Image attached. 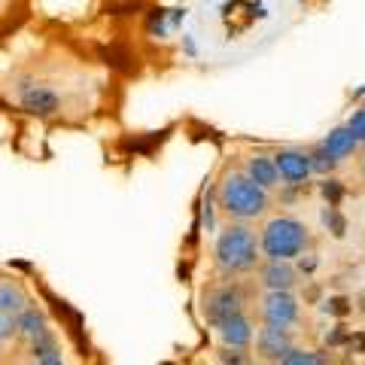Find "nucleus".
Wrapping results in <instances>:
<instances>
[{
    "mask_svg": "<svg viewBox=\"0 0 365 365\" xmlns=\"http://www.w3.org/2000/svg\"><path fill=\"white\" fill-rule=\"evenodd\" d=\"M262 265L259 232L247 222H228L213 241V268L222 277H244Z\"/></svg>",
    "mask_w": 365,
    "mask_h": 365,
    "instance_id": "f257e3e1",
    "label": "nucleus"
},
{
    "mask_svg": "<svg viewBox=\"0 0 365 365\" xmlns=\"http://www.w3.org/2000/svg\"><path fill=\"white\" fill-rule=\"evenodd\" d=\"M216 204L228 216V222H256L271 207V192L256 186L244 170H225L216 186Z\"/></svg>",
    "mask_w": 365,
    "mask_h": 365,
    "instance_id": "f03ea898",
    "label": "nucleus"
},
{
    "mask_svg": "<svg viewBox=\"0 0 365 365\" xmlns=\"http://www.w3.org/2000/svg\"><path fill=\"white\" fill-rule=\"evenodd\" d=\"M259 250L262 262H295L311 250V232L289 213L268 216L259 228Z\"/></svg>",
    "mask_w": 365,
    "mask_h": 365,
    "instance_id": "7ed1b4c3",
    "label": "nucleus"
},
{
    "mask_svg": "<svg viewBox=\"0 0 365 365\" xmlns=\"http://www.w3.org/2000/svg\"><path fill=\"white\" fill-rule=\"evenodd\" d=\"M253 350L262 362L277 365L287 353L295 350V332L289 326H271V323H259L256 326V338H253Z\"/></svg>",
    "mask_w": 365,
    "mask_h": 365,
    "instance_id": "20e7f679",
    "label": "nucleus"
},
{
    "mask_svg": "<svg viewBox=\"0 0 365 365\" xmlns=\"http://www.w3.org/2000/svg\"><path fill=\"white\" fill-rule=\"evenodd\" d=\"M256 311H259V323L292 329L302 317V302L295 292H262Z\"/></svg>",
    "mask_w": 365,
    "mask_h": 365,
    "instance_id": "39448f33",
    "label": "nucleus"
},
{
    "mask_svg": "<svg viewBox=\"0 0 365 365\" xmlns=\"http://www.w3.org/2000/svg\"><path fill=\"white\" fill-rule=\"evenodd\" d=\"M16 101L21 110L34 113V116H52L61 110V95L46 83H34V79H21L16 86Z\"/></svg>",
    "mask_w": 365,
    "mask_h": 365,
    "instance_id": "423d86ee",
    "label": "nucleus"
},
{
    "mask_svg": "<svg viewBox=\"0 0 365 365\" xmlns=\"http://www.w3.org/2000/svg\"><path fill=\"white\" fill-rule=\"evenodd\" d=\"M244 304H247V299L237 283H220V287H213L204 295V317L216 326L235 314H244Z\"/></svg>",
    "mask_w": 365,
    "mask_h": 365,
    "instance_id": "0eeeda50",
    "label": "nucleus"
},
{
    "mask_svg": "<svg viewBox=\"0 0 365 365\" xmlns=\"http://www.w3.org/2000/svg\"><path fill=\"white\" fill-rule=\"evenodd\" d=\"M274 165H277L280 174V186H304L311 180V155L304 150H295V146H283V150L274 153Z\"/></svg>",
    "mask_w": 365,
    "mask_h": 365,
    "instance_id": "6e6552de",
    "label": "nucleus"
},
{
    "mask_svg": "<svg viewBox=\"0 0 365 365\" xmlns=\"http://www.w3.org/2000/svg\"><path fill=\"white\" fill-rule=\"evenodd\" d=\"M213 329H216V338H220V344L225 350H253L256 323H253V317H250L247 311L222 319V323H216Z\"/></svg>",
    "mask_w": 365,
    "mask_h": 365,
    "instance_id": "1a4fd4ad",
    "label": "nucleus"
},
{
    "mask_svg": "<svg viewBox=\"0 0 365 365\" xmlns=\"http://www.w3.org/2000/svg\"><path fill=\"white\" fill-rule=\"evenodd\" d=\"M259 283L265 287V292H295V287H299V268L292 262H262Z\"/></svg>",
    "mask_w": 365,
    "mask_h": 365,
    "instance_id": "9d476101",
    "label": "nucleus"
},
{
    "mask_svg": "<svg viewBox=\"0 0 365 365\" xmlns=\"http://www.w3.org/2000/svg\"><path fill=\"white\" fill-rule=\"evenodd\" d=\"M241 170L256 182V186L265 189V192H274V189L280 186V174H277V165H274V155H265V153L250 155Z\"/></svg>",
    "mask_w": 365,
    "mask_h": 365,
    "instance_id": "9b49d317",
    "label": "nucleus"
},
{
    "mask_svg": "<svg viewBox=\"0 0 365 365\" xmlns=\"http://www.w3.org/2000/svg\"><path fill=\"white\" fill-rule=\"evenodd\" d=\"M319 146L335 158V162L341 165V162H347V158H353L356 155V150H359V140L350 134V128L347 125H338V128H332L329 131L323 140H319Z\"/></svg>",
    "mask_w": 365,
    "mask_h": 365,
    "instance_id": "f8f14e48",
    "label": "nucleus"
},
{
    "mask_svg": "<svg viewBox=\"0 0 365 365\" xmlns=\"http://www.w3.org/2000/svg\"><path fill=\"white\" fill-rule=\"evenodd\" d=\"M28 307H31V295L21 287V280L4 274V277H0V311L19 317V314H25Z\"/></svg>",
    "mask_w": 365,
    "mask_h": 365,
    "instance_id": "ddd939ff",
    "label": "nucleus"
},
{
    "mask_svg": "<svg viewBox=\"0 0 365 365\" xmlns=\"http://www.w3.org/2000/svg\"><path fill=\"white\" fill-rule=\"evenodd\" d=\"M49 332V323H46V314L37 311V307H28L25 314H19V338H25L28 344L31 341H37L40 335Z\"/></svg>",
    "mask_w": 365,
    "mask_h": 365,
    "instance_id": "4468645a",
    "label": "nucleus"
},
{
    "mask_svg": "<svg viewBox=\"0 0 365 365\" xmlns=\"http://www.w3.org/2000/svg\"><path fill=\"white\" fill-rule=\"evenodd\" d=\"M307 155H311V170H314V174H319V177H329V174H332V170L338 168V162H335V158L329 155V153H326L319 143H317V146H314V150L307 153Z\"/></svg>",
    "mask_w": 365,
    "mask_h": 365,
    "instance_id": "2eb2a0df",
    "label": "nucleus"
},
{
    "mask_svg": "<svg viewBox=\"0 0 365 365\" xmlns=\"http://www.w3.org/2000/svg\"><path fill=\"white\" fill-rule=\"evenodd\" d=\"M277 365H326L323 362V356L319 353H314V350H304V347H295L292 353H287Z\"/></svg>",
    "mask_w": 365,
    "mask_h": 365,
    "instance_id": "dca6fc26",
    "label": "nucleus"
},
{
    "mask_svg": "<svg viewBox=\"0 0 365 365\" xmlns=\"http://www.w3.org/2000/svg\"><path fill=\"white\" fill-rule=\"evenodd\" d=\"M16 338H19V317L0 311V344H9Z\"/></svg>",
    "mask_w": 365,
    "mask_h": 365,
    "instance_id": "f3484780",
    "label": "nucleus"
},
{
    "mask_svg": "<svg viewBox=\"0 0 365 365\" xmlns=\"http://www.w3.org/2000/svg\"><path fill=\"white\" fill-rule=\"evenodd\" d=\"M347 128H350V134L356 137L359 143H365V107L353 110V116L347 119Z\"/></svg>",
    "mask_w": 365,
    "mask_h": 365,
    "instance_id": "a211bd4d",
    "label": "nucleus"
},
{
    "mask_svg": "<svg viewBox=\"0 0 365 365\" xmlns=\"http://www.w3.org/2000/svg\"><path fill=\"white\" fill-rule=\"evenodd\" d=\"M222 365H250V350H225L220 353Z\"/></svg>",
    "mask_w": 365,
    "mask_h": 365,
    "instance_id": "6ab92c4d",
    "label": "nucleus"
},
{
    "mask_svg": "<svg viewBox=\"0 0 365 365\" xmlns=\"http://www.w3.org/2000/svg\"><path fill=\"white\" fill-rule=\"evenodd\" d=\"M341 192H344V189H341V182H338V180H326V182H323V195L332 201V204H338Z\"/></svg>",
    "mask_w": 365,
    "mask_h": 365,
    "instance_id": "aec40b11",
    "label": "nucleus"
},
{
    "mask_svg": "<svg viewBox=\"0 0 365 365\" xmlns=\"http://www.w3.org/2000/svg\"><path fill=\"white\" fill-rule=\"evenodd\" d=\"M323 220H326V225H332V228H335V235H344V220H341L335 210H326Z\"/></svg>",
    "mask_w": 365,
    "mask_h": 365,
    "instance_id": "412c9836",
    "label": "nucleus"
},
{
    "mask_svg": "<svg viewBox=\"0 0 365 365\" xmlns=\"http://www.w3.org/2000/svg\"><path fill=\"white\" fill-rule=\"evenodd\" d=\"M34 365H64V362H61V353L52 350V353H43V356L34 359Z\"/></svg>",
    "mask_w": 365,
    "mask_h": 365,
    "instance_id": "4be33fe9",
    "label": "nucleus"
},
{
    "mask_svg": "<svg viewBox=\"0 0 365 365\" xmlns=\"http://www.w3.org/2000/svg\"><path fill=\"white\" fill-rule=\"evenodd\" d=\"M353 95H356V98H362V95H365V86H362V88H356V91H353Z\"/></svg>",
    "mask_w": 365,
    "mask_h": 365,
    "instance_id": "5701e85b",
    "label": "nucleus"
},
{
    "mask_svg": "<svg viewBox=\"0 0 365 365\" xmlns=\"http://www.w3.org/2000/svg\"><path fill=\"white\" fill-rule=\"evenodd\" d=\"M359 168H362V177H365V153H362V162H359Z\"/></svg>",
    "mask_w": 365,
    "mask_h": 365,
    "instance_id": "b1692460",
    "label": "nucleus"
},
{
    "mask_svg": "<svg viewBox=\"0 0 365 365\" xmlns=\"http://www.w3.org/2000/svg\"><path fill=\"white\" fill-rule=\"evenodd\" d=\"M0 362H4V344H0Z\"/></svg>",
    "mask_w": 365,
    "mask_h": 365,
    "instance_id": "393cba45",
    "label": "nucleus"
},
{
    "mask_svg": "<svg viewBox=\"0 0 365 365\" xmlns=\"http://www.w3.org/2000/svg\"><path fill=\"white\" fill-rule=\"evenodd\" d=\"M0 277H4V271H0Z\"/></svg>",
    "mask_w": 365,
    "mask_h": 365,
    "instance_id": "a878e982",
    "label": "nucleus"
}]
</instances>
